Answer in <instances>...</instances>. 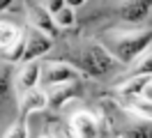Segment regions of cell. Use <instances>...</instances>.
I'll use <instances>...</instances> for the list:
<instances>
[{
  "label": "cell",
  "mask_w": 152,
  "mask_h": 138,
  "mask_svg": "<svg viewBox=\"0 0 152 138\" xmlns=\"http://www.w3.org/2000/svg\"><path fill=\"white\" fill-rule=\"evenodd\" d=\"M148 44H150V32H124V35H113L108 39V48L122 62H132Z\"/></svg>",
  "instance_id": "1"
},
{
  "label": "cell",
  "mask_w": 152,
  "mask_h": 138,
  "mask_svg": "<svg viewBox=\"0 0 152 138\" xmlns=\"http://www.w3.org/2000/svg\"><path fill=\"white\" fill-rule=\"evenodd\" d=\"M0 53L7 60L23 58V32L10 21H0Z\"/></svg>",
  "instance_id": "2"
},
{
  "label": "cell",
  "mask_w": 152,
  "mask_h": 138,
  "mask_svg": "<svg viewBox=\"0 0 152 138\" xmlns=\"http://www.w3.org/2000/svg\"><path fill=\"white\" fill-rule=\"evenodd\" d=\"M83 60H86V69L92 74V76H104V74H108L111 69H115V64H118L113 55L99 44L88 46Z\"/></svg>",
  "instance_id": "3"
},
{
  "label": "cell",
  "mask_w": 152,
  "mask_h": 138,
  "mask_svg": "<svg viewBox=\"0 0 152 138\" xmlns=\"http://www.w3.org/2000/svg\"><path fill=\"white\" fill-rule=\"evenodd\" d=\"M48 48H51V37L44 35L37 28H30L28 35L23 37V58L30 60V62H32L37 55H44Z\"/></svg>",
  "instance_id": "4"
},
{
  "label": "cell",
  "mask_w": 152,
  "mask_h": 138,
  "mask_svg": "<svg viewBox=\"0 0 152 138\" xmlns=\"http://www.w3.org/2000/svg\"><path fill=\"white\" fill-rule=\"evenodd\" d=\"M69 127H72L74 138H97V134H99V124H97L95 115H90L86 110L74 113L69 120Z\"/></svg>",
  "instance_id": "5"
},
{
  "label": "cell",
  "mask_w": 152,
  "mask_h": 138,
  "mask_svg": "<svg viewBox=\"0 0 152 138\" xmlns=\"http://www.w3.org/2000/svg\"><path fill=\"white\" fill-rule=\"evenodd\" d=\"M124 97H134V99H150V74H143V76H134L129 81L122 83L120 88Z\"/></svg>",
  "instance_id": "6"
},
{
  "label": "cell",
  "mask_w": 152,
  "mask_h": 138,
  "mask_svg": "<svg viewBox=\"0 0 152 138\" xmlns=\"http://www.w3.org/2000/svg\"><path fill=\"white\" fill-rule=\"evenodd\" d=\"M76 78V72L65 62H51L46 67V83L48 85H65Z\"/></svg>",
  "instance_id": "7"
},
{
  "label": "cell",
  "mask_w": 152,
  "mask_h": 138,
  "mask_svg": "<svg viewBox=\"0 0 152 138\" xmlns=\"http://www.w3.org/2000/svg\"><path fill=\"white\" fill-rule=\"evenodd\" d=\"M39 81V64L37 62H28L23 64V69L16 76V90L21 94H28L30 90H35V85Z\"/></svg>",
  "instance_id": "8"
},
{
  "label": "cell",
  "mask_w": 152,
  "mask_h": 138,
  "mask_svg": "<svg viewBox=\"0 0 152 138\" xmlns=\"http://www.w3.org/2000/svg\"><path fill=\"white\" fill-rule=\"evenodd\" d=\"M30 21H32V28L42 30L44 35H53V21L44 12V7H39V5L30 7Z\"/></svg>",
  "instance_id": "9"
},
{
  "label": "cell",
  "mask_w": 152,
  "mask_h": 138,
  "mask_svg": "<svg viewBox=\"0 0 152 138\" xmlns=\"http://www.w3.org/2000/svg\"><path fill=\"white\" fill-rule=\"evenodd\" d=\"M124 21H143V18L150 14V5L148 2H124L120 7Z\"/></svg>",
  "instance_id": "10"
},
{
  "label": "cell",
  "mask_w": 152,
  "mask_h": 138,
  "mask_svg": "<svg viewBox=\"0 0 152 138\" xmlns=\"http://www.w3.org/2000/svg\"><path fill=\"white\" fill-rule=\"evenodd\" d=\"M48 104V97L39 90H30L28 94H23V104L21 108L23 113H35V110H44V106Z\"/></svg>",
  "instance_id": "11"
},
{
  "label": "cell",
  "mask_w": 152,
  "mask_h": 138,
  "mask_svg": "<svg viewBox=\"0 0 152 138\" xmlns=\"http://www.w3.org/2000/svg\"><path fill=\"white\" fill-rule=\"evenodd\" d=\"M51 21H53L56 26H60V28H69V26H74V7L65 2V5H62V7H60L56 14L51 16Z\"/></svg>",
  "instance_id": "12"
},
{
  "label": "cell",
  "mask_w": 152,
  "mask_h": 138,
  "mask_svg": "<svg viewBox=\"0 0 152 138\" xmlns=\"http://www.w3.org/2000/svg\"><path fill=\"white\" fill-rule=\"evenodd\" d=\"M74 92H76V85L65 83V85H60V90H58L56 94H51V104H53V106H60V104H62L67 97H72Z\"/></svg>",
  "instance_id": "13"
},
{
  "label": "cell",
  "mask_w": 152,
  "mask_h": 138,
  "mask_svg": "<svg viewBox=\"0 0 152 138\" xmlns=\"http://www.w3.org/2000/svg\"><path fill=\"white\" fill-rule=\"evenodd\" d=\"M5 138H28V131H26L23 124H12V127L7 129Z\"/></svg>",
  "instance_id": "14"
},
{
  "label": "cell",
  "mask_w": 152,
  "mask_h": 138,
  "mask_svg": "<svg viewBox=\"0 0 152 138\" xmlns=\"http://www.w3.org/2000/svg\"><path fill=\"white\" fill-rule=\"evenodd\" d=\"M44 138H48V136H44Z\"/></svg>",
  "instance_id": "15"
}]
</instances>
